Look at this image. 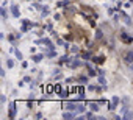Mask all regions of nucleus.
I'll use <instances>...</instances> for the list:
<instances>
[{
  "label": "nucleus",
  "mask_w": 133,
  "mask_h": 120,
  "mask_svg": "<svg viewBox=\"0 0 133 120\" xmlns=\"http://www.w3.org/2000/svg\"><path fill=\"white\" fill-rule=\"evenodd\" d=\"M89 106H91L92 111H99V104L97 103H89Z\"/></svg>",
  "instance_id": "nucleus-6"
},
{
  "label": "nucleus",
  "mask_w": 133,
  "mask_h": 120,
  "mask_svg": "<svg viewBox=\"0 0 133 120\" xmlns=\"http://www.w3.org/2000/svg\"><path fill=\"white\" fill-rule=\"evenodd\" d=\"M125 61H127V63H133V51H128V53L125 55Z\"/></svg>",
  "instance_id": "nucleus-3"
},
{
  "label": "nucleus",
  "mask_w": 133,
  "mask_h": 120,
  "mask_svg": "<svg viewBox=\"0 0 133 120\" xmlns=\"http://www.w3.org/2000/svg\"><path fill=\"white\" fill-rule=\"evenodd\" d=\"M117 103H119V98L117 97H113V100H111V103H110V108L108 109H116V106H117Z\"/></svg>",
  "instance_id": "nucleus-1"
},
{
  "label": "nucleus",
  "mask_w": 133,
  "mask_h": 120,
  "mask_svg": "<svg viewBox=\"0 0 133 120\" xmlns=\"http://www.w3.org/2000/svg\"><path fill=\"white\" fill-rule=\"evenodd\" d=\"M13 66H14V63L11 61V59H8V67H13Z\"/></svg>",
  "instance_id": "nucleus-7"
},
{
  "label": "nucleus",
  "mask_w": 133,
  "mask_h": 120,
  "mask_svg": "<svg viewBox=\"0 0 133 120\" xmlns=\"http://www.w3.org/2000/svg\"><path fill=\"white\" fill-rule=\"evenodd\" d=\"M41 59H42V55H35V56H33V61H35V63H39Z\"/></svg>",
  "instance_id": "nucleus-5"
},
{
  "label": "nucleus",
  "mask_w": 133,
  "mask_h": 120,
  "mask_svg": "<svg viewBox=\"0 0 133 120\" xmlns=\"http://www.w3.org/2000/svg\"><path fill=\"white\" fill-rule=\"evenodd\" d=\"M64 106H66V109H69V111H74L75 108H78V106H77L75 103H71V101H69V103H66Z\"/></svg>",
  "instance_id": "nucleus-2"
},
{
  "label": "nucleus",
  "mask_w": 133,
  "mask_h": 120,
  "mask_svg": "<svg viewBox=\"0 0 133 120\" xmlns=\"http://www.w3.org/2000/svg\"><path fill=\"white\" fill-rule=\"evenodd\" d=\"M11 13H13V16H14V17H19V10H17V6H16V5L11 8Z\"/></svg>",
  "instance_id": "nucleus-4"
}]
</instances>
